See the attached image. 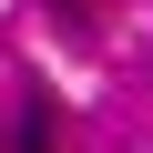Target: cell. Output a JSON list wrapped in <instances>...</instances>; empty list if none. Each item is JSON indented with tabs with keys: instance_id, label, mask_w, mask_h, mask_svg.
Masks as SVG:
<instances>
[{
	"instance_id": "cell-1",
	"label": "cell",
	"mask_w": 153,
	"mask_h": 153,
	"mask_svg": "<svg viewBox=\"0 0 153 153\" xmlns=\"http://www.w3.org/2000/svg\"><path fill=\"white\" fill-rule=\"evenodd\" d=\"M21 153H51V112H41V102L21 112Z\"/></svg>"
}]
</instances>
